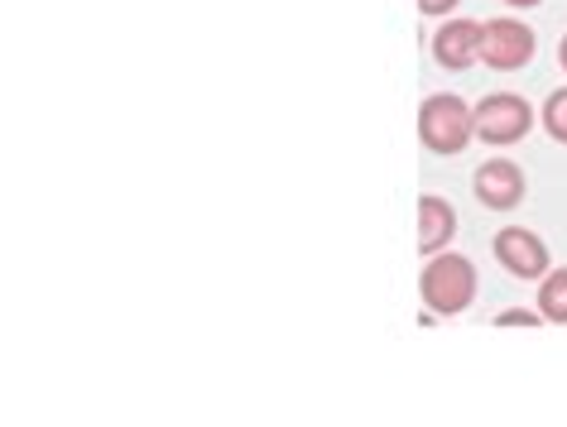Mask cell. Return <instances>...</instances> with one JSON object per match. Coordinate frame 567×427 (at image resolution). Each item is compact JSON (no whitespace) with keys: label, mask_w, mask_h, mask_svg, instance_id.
<instances>
[{"label":"cell","mask_w":567,"mask_h":427,"mask_svg":"<svg viewBox=\"0 0 567 427\" xmlns=\"http://www.w3.org/2000/svg\"><path fill=\"white\" fill-rule=\"evenodd\" d=\"M538 317H544V312H529V308H509V312H501V317H495V326H538Z\"/></svg>","instance_id":"cell-11"},{"label":"cell","mask_w":567,"mask_h":427,"mask_svg":"<svg viewBox=\"0 0 567 427\" xmlns=\"http://www.w3.org/2000/svg\"><path fill=\"white\" fill-rule=\"evenodd\" d=\"M538 312L548 322H567V269H548L544 289H538Z\"/></svg>","instance_id":"cell-9"},{"label":"cell","mask_w":567,"mask_h":427,"mask_svg":"<svg viewBox=\"0 0 567 427\" xmlns=\"http://www.w3.org/2000/svg\"><path fill=\"white\" fill-rule=\"evenodd\" d=\"M419 135L433 154H462L476 139V111L462 102V96H429L419 106Z\"/></svg>","instance_id":"cell-2"},{"label":"cell","mask_w":567,"mask_h":427,"mask_svg":"<svg viewBox=\"0 0 567 427\" xmlns=\"http://www.w3.org/2000/svg\"><path fill=\"white\" fill-rule=\"evenodd\" d=\"M452 6H457V0H419V10H423V15H447Z\"/></svg>","instance_id":"cell-12"},{"label":"cell","mask_w":567,"mask_h":427,"mask_svg":"<svg viewBox=\"0 0 567 427\" xmlns=\"http://www.w3.org/2000/svg\"><path fill=\"white\" fill-rule=\"evenodd\" d=\"M558 63H563V73H567V34H563V44H558Z\"/></svg>","instance_id":"cell-13"},{"label":"cell","mask_w":567,"mask_h":427,"mask_svg":"<svg viewBox=\"0 0 567 427\" xmlns=\"http://www.w3.org/2000/svg\"><path fill=\"white\" fill-rule=\"evenodd\" d=\"M481 59L491 67H501V73L524 67L534 59V30L519 20H486L481 24Z\"/></svg>","instance_id":"cell-4"},{"label":"cell","mask_w":567,"mask_h":427,"mask_svg":"<svg viewBox=\"0 0 567 427\" xmlns=\"http://www.w3.org/2000/svg\"><path fill=\"white\" fill-rule=\"evenodd\" d=\"M544 125H548V135L558 139V145H567V87H558L548 96V106H544Z\"/></svg>","instance_id":"cell-10"},{"label":"cell","mask_w":567,"mask_h":427,"mask_svg":"<svg viewBox=\"0 0 567 427\" xmlns=\"http://www.w3.org/2000/svg\"><path fill=\"white\" fill-rule=\"evenodd\" d=\"M529 125L534 111L515 92H495L476 106V139H486V145H515V139L529 135Z\"/></svg>","instance_id":"cell-3"},{"label":"cell","mask_w":567,"mask_h":427,"mask_svg":"<svg viewBox=\"0 0 567 427\" xmlns=\"http://www.w3.org/2000/svg\"><path fill=\"white\" fill-rule=\"evenodd\" d=\"M495 260H501L515 279H544L548 274V246L524 226H505L495 236Z\"/></svg>","instance_id":"cell-5"},{"label":"cell","mask_w":567,"mask_h":427,"mask_svg":"<svg viewBox=\"0 0 567 427\" xmlns=\"http://www.w3.org/2000/svg\"><path fill=\"white\" fill-rule=\"evenodd\" d=\"M433 53L443 67H472L481 59V20H447L433 34Z\"/></svg>","instance_id":"cell-7"},{"label":"cell","mask_w":567,"mask_h":427,"mask_svg":"<svg viewBox=\"0 0 567 427\" xmlns=\"http://www.w3.org/2000/svg\"><path fill=\"white\" fill-rule=\"evenodd\" d=\"M476 197L486 207L495 211H509V207H519V197H524V174L509 159H495V164H481L476 168Z\"/></svg>","instance_id":"cell-6"},{"label":"cell","mask_w":567,"mask_h":427,"mask_svg":"<svg viewBox=\"0 0 567 427\" xmlns=\"http://www.w3.org/2000/svg\"><path fill=\"white\" fill-rule=\"evenodd\" d=\"M505 6H519V10H529V6H538V0H505Z\"/></svg>","instance_id":"cell-14"},{"label":"cell","mask_w":567,"mask_h":427,"mask_svg":"<svg viewBox=\"0 0 567 427\" xmlns=\"http://www.w3.org/2000/svg\"><path fill=\"white\" fill-rule=\"evenodd\" d=\"M457 236V211L443 197H419V250L423 254H437L447 246V240Z\"/></svg>","instance_id":"cell-8"},{"label":"cell","mask_w":567,"mask_h":427,"mask_svg":"<svg viewBox=\"0 0 567 427\" xmlns=\"http://www.w3.org/2000/svg\"><path fill=\"white\" fill-rule=\"evenodd\" d=\"M419 293L429 312H443V317H457V312L472 308L476 298V264L466 260V254H429V264H423V279H419Z\"/></svg>","instance_id":"cell-1"}]
</instances>
